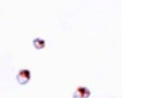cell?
Wrapping results in <instances>:
<instances>
[{
	"label": "cell",
	"mask_w": 149,
	"mask_h": 98,
	"mask_svg": "<svg viewBox=\"0 0 149 98\" xmlns=\"http://www.w3.org/2000/svg\"><path fill=\"white\" fill-rule=\"evenodd\" d=\"M17 79L21 85H24L27 83L30 78V71L27 70H21L17 76Z\"/></svg>",
	"instance_id": "obj_1"
},
{
	"label": "cell",
	"mask_w": 149,
	"mask_h": 98,
	"mask_svg": "<svg viewBox=\"0 0 149 98\" xmlns=\"http://www.w3.org/2000/svg\"><path fill=\"white\" fill-rule=\"evenodd\" d=\"M90 92L86 88H80L74 92V98H87L90 96Z\"/></svg>",
	"instance_id": "obj_2"
},
{
	"label": "cell",
	"mask_w": 149,
	"mask_h": 98,
	"mask_svg": "<svg viewBox=\"0 0 149 98\" xmlns=\"http://www.w3.org/2000/svg\"><path fill=\"white\" fill-rule=\"evenodd\" d=\"M33 44L36 48L40 49L42 48L44 46V42L42 40L36 39L33 41Z\"/></svg>",
	"instance_id": "obj_3"
}]
</instances>
